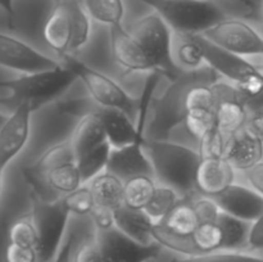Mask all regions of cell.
Segmentation results:
<instances>
[{
  "label": "cell",
  "mask_w": 263,
  "mask_h": 262,
  "mask_svg": "<svg viewBox=\"0 0 263 262\" xmlns=\"http://www.w3.org/2000/svg\"><path fill=\"white\" fill-rule=\"evenodd\" d=\"M246 176L252 189L263 195V161L258 162L256 166L246 171Z\"/></svg>",
  "instance_id": "cell-42"
},
{
  "label": "cell",
  "mask_w": 263,
  "mask_h": 262,
  "mask_svg": "<svg viewBox=\"0 0 263 262\" xmlns=\"http://www.w3.org/2000/svg\"><path fill=\"white\" fill-rule=\"evenodd\" d=\"M221 80L213 84L216 92L215 125L225 135L234 136L246 126L249 108L236 87Z\"/></svg>",
  "instance_id": "cell-13"
},
{
  "label": "cell",
  "mask_w": 263,
  "mask_h": 262,
  "mask_svg": "<svg viewBox=\"0 0 263 262\" xmlns=\"http://www.w3.org/2000/svg\"><path fill=\"white\" fill-rule=\"evenodd\" d=\"M103 262H148L159 257L162 247L157 241L143 244L112 226L105 230H95Z\"/></svg>",
  "instance_id": "cell-11"
},
{
  "label": "cell",
  "mask_w": 263,
  "mask_h": 262,
  "mask_svg": "<svg viewBox=\"0 0 263 262\" xmlns=\"http://www.w3.org/2000/svg\"><path fill=\"white\" fill-rule=\"evenodd\" d=\"M32 215L39 234L36 247L39 262H51L64 239L71 213L62 203L61 197L46 200L31 193Z\"/></svg>",
  "instance_id": "cell-9"
},
{
  "label": "cell",
  "mask_w": 263,
  "mask_h": 262,
  "mask_svg": "<svg viewBox=\"0 0 263 262\" xmlns=\"http://www.w3.org/2000/svg\"><path fill=\"white\" fill-rule=\"evenodd\" d=\"M172 262H263V256L246 253L243 251H218L200 256L176 257Z\"/></svg>",
  "instance_id": "cell-32"
},
{
  "label": "cell",
  "mask_w": 263,
  "mask_h": 262,
  "mask_svg": "<svg viewBox=\"0 0 263 262\" xmlns=\"http://www.w3.org/2000/svg\"><path fill=\"white\" fill-rule=\"evenodd\" d=\"M225 157L235 171H248L262 161L263 141L243 128L231 136Z\"/></svg>",
  "instance_id": "cell-19"
},
{
  "label": "cell",
  "mask_w": 263,
  "mask_h": 262,
  "mask_svg": "<svg viewBox=\"0 0 263 262\" xmlns=\"http://www.w3.org/2000/svg\"><path fill=\"white\" fill-rule=\"evenodd\" d=\"M84 7L92 21L108 28L123 26L125 4L122 0H84Z\"/></svg>",
  "instance_id": "cell-26"
},
{
  "label": "cell",
  "mask_w": 263,
  "mask_h": 262,
  "mask_svg": "<svg viewBox=\"0 0 263 262\" xmlns=\"http://www.w3.org/2000/svg\"><path fill=\"white\" fill-rule=\"evenodd\" d=\"M3 172H4V170L0 169V194H2V188H3Z\"/></svg>",
  "instance_id": "cell-45"
},
{
  "label": "cell",
  "mask_w": 263,
  "mask_h": 262,
  "mask_svg": "<svg viewBox=\"0 0 263 262\" xmlns=\"http://www.w3.org/2000/svg\"><path fill=\"white\" fill-rule=\"evenodd\" d=\"M217 222L220 223L225 238L223 251H243L248 248V238L251 223L234 216L221 212Z\"/></svg>",
  "instance_id": "cell-27"
},
{
  "label": "cell",
  "mask_w": 263,
  "mask_h": 262,
  "mask_svg": "<svg viewBox=\"0 0 263 262\" xmlns=\"http://www.w3.org/2000/svg\"><path fill=\"white\" fill-rule=\"evenodd\" d=\"M182 199L181 195L172 188L166 185H157L151 200L144 208L146 215L152 218L156 223L161 222L170 211Z\"/></svg>",
  "instance_id": "cell-29"
},
{
  "label": "cell",
  "mask_w": 263,
  "mask_h": 262,
  "mask_svg": "<svg viewBox=\"0 0 263 262\" xmlns=\"http://www.w3.org/2000/svg\"><path fill=\"white\" fill-rule=\"evenodd\" d=\"M72 262H103L95 234L90 238L84 239L80 244L74 246L72 253Z\"/></svg>",
  "instance_id": "cell-36"
},
{
  "label": "cell",
  "mask_w": 263,
  "mask_h": 262,
  "mask_svg": "<svg viewBox=\"0 0 263 262\" xmlns=\"http://www.w3.org/2000/svg\"><path fill=\"white\" fill-rule=\"evenodd\" d=\"M110 153H112V146L107 141L103 145L87 152L86 154L76 159L80 174H81L82 184H87L90 180L107 170Z\"/></svg>",
  "instance_id": "cell-28"
},
{
  "label": "cell",
  "mask_w": 263,
  "mask_h": 262,
  "mask_svg": "<svg viewBox=\"0 0 263 262\" xmlns=\"http://www.w3.org/2000/svg\"><path fill=\"white\" fill-rule=\"evenodd\" d=\"M162 76L174 80L181 73L172 59L174 35L172 28L156 12L139 18L130 28Z\"/></svg>",
  "instance_id": "cell-8"
},
{
  "label": "cell",
  "mask_w": 263,
  "mask_h": 262,
  "mask_svg": "<svg viewBox=\"0 0 263 262\" xmlns=\"http://www.w3.org/2000/svg\"><path fill=\"white\" fill-rule=\"evenodd\" d=\"M172 59L181 72H192L207 66L202 48L193 35L175 33Z\"/></svg>",
  "instance_id": "cell-23"
},
{
  "label": "cell",
  "mask_w": 263,
  "mask_h": 262,
  "mask_svg": "<svg viewBox=\"0 0 263 262\" xmlns=\"http://www.w3.org/2000/svg\"><path fill=\"white\" fill-rule=\"evenodd\" d=\"M145 140L146 136H140L123 148L112 149L107 171L115 174L123 181L138 175L153 176V167L144 148Z\"/></svg>",
  "instance_id": "cell-17"
},
{
  "label": "cell",
  "mask_w": 263,
  "mask_h": 262,
  "mask_svg": "<svg viewBox=\"0 0 263 262\" xmlns=\"http://www.w3.org/2000/svg\"><path fill=\"white\" fill-rule=\"evenodd\" d=\"M240 2L246 3V4H251V0H240Z\"/></svg>",
  "instance_id": "cell-46"
},
{
  "label": "cell",
  "mask_w": 263,
  "mask_h": 262,
  "mask_svg": "<svg viewBox=\"0 0 263 262\" xmlns=\"http://www.w3.org/2000/svg\"><path fill=\"white\" fill-rule=\"evenodd\" d=\"M7 117H8L7 115H4V113H2V112H0V127H2V126H3V123L5 122V120H7Z\"/></svg>",
  "instance_id": "cell-44"
},
{
  "label": "cell",
  "mask_w": 263,
  "mask_h": 262,
  "mask_svg": "<svg viewBox=\"0 0 263 262\" xmlns=\"http://www.w3.org/2000/svg\"><path fill=\"white\" fill-rule=\"evenodd\" d=\"M153 167V176L161 185L172 188L182 198L197 190L199 152L168 140L146 139L144 144Z\"/></svg>",
  "instance_id": "cell-2"
},
{
  "label": "cell",
  "mask_w": 263,
  "mask_h": 262,
  "mask_svg": "<svg viewBox=\"0 0 263 262\" xmlns=\"http://www.w3.org/2000/svg\"><path fill=\"white\" fill-rule=\"evenodd\" d=\"M234 182L235 169L225 157L200 158L197 174V190L200 194L215 197Z\"/></svg>",
  "instance_id": "cell-18"
},
{
  "label": "cell",
  "mask_w": 263,
  "mask_h": 262,
  "mask_svg": "<svg viewBox=\"0 0 263 262\" xmlns=\"http://www.w3.org/2000/svg\"><path fill=\"white\" fill-rule=\"evenodd\" d=\"M200 35L213 45L236 55L246 58L263 55V36L243 20L226 17Z\"/></svg>",
  "instance_id": "cell-10"
},
{
  "label": "cell",
  "mask_w": 263,
  "mask_h": 262,
  "mask_svg": "<svg viewBox=\"0 0 263 262\" xmlns=\"http://www.w3.org/2000/svg\"><path fill=\"white\" fill-rule=\"evenodd\" d=\"M87 184L94 195L95 205L116 211L123 204V180L112 172L105 170Z\"/></svg>",
  "instance_id": "cell-22"
},
{
  "label": "cell",
  "mask_w": 263,
  "mask_h": 262,
  "mask_svg": "<svg viewBox=\"0 0 263 262\" xmlns=\"http://www.w3.org/2000/svg\"><path fill=\"white\" fill-rule=\"evenodd\" d=\"M69 143L76 159L107 143V136L98 110L80 118L74 126Z\"/></svg>",
  "instance_id": "cell-20"
},
{
  "label": "cell",
  "mask_w": 263,
  "mask_h": 262,
  "mask_svg": "<svg viewBox=\"0 0 263 262\" xmlns=\"http://www.w3.org/2000/svg\"><path fill=\"white\" fill-rule=\"evenodd\" d=\"M161 15L175 33L200 35L225 20L226 14L210 0H139Z\"/></svg>",
  "instance_id": "cell-6"
},
{
  "label": "cell",
  "mask_w": 263,
  "mask_h": 262,
  "mask_svg": "<svg viewBox=\"0 0 263 262\" xmlns=\"http://www.w3.org/2000/svg\"><path fill=\"white\" fill-rule=\"evenodd\" d=\"M218 80H221V76L208 64L197 71L181 72L171 80L163 94L152 102V118L146 125V139L168 140L172 131L184 125L186 98L190 89L197 84H215Z\"/></svg>",
  "instance_id": "cell-1"
},
{
  "label": "cell",
  "mask_w": 263,
  "mask_h": 262,
  "mask_svg": "<svg viewBox=\"0 0 263 262\" xmlns=\"http://www.w3.org/2000/svg\"><path fill=\"white\" fill-rule=\"evenodd\" d=\"M244 128L263 141V109L252 110V113H249Z\"/></svg>",
  "instance_id": "cell-41"
},
{
  "label": "cell",
  "mask_w": 263,
  "mask_h": 262,
  "mask_svg": "<svg viewBox=\"0 0 263 262\" xmlns=\"http://www.w3.org/2000/svg\"><path fill=\"white\" fill-rule=\"evenodd\" d=\"M61 62L36 50L33 46L14 36L0 32V66L20 73L55 68Z\"/></svg>",
  "instance_id": "cell-12"
},
{
  "label": "cell",
  "mask_w": 263,
  "mask_h": 262,
  "mask_svg": "<svg viewBox=\"0 0 263 262\" xmlns=\"http://www.w3.org/2000/svg\"><path fill=\"white\" fill-rule=\"evenodd\" d=\"M262 71H263V69H262Z\"/></svg>",
  "instance_id": "cell-47"
},
{
  "label": "cell",
  "mask_w": 263,
  "mask_h": 262,
  "mask_svg": "<svg viewBox=\"0 0 263 262\" xmlns=\"http://www.w3.org/2000/svg\"><path fill=\"white\" fill-rule=\"evenodd\" d=\"M92 222H94L95 230H105L115 226V211L108 208L95 205L92 212L90 213Z\"/></svg>",
  "instance_id": "cell-38"
},
{
  "label": "cell",
  "mask_w": 263,
  "mask_h": 262,
  "mask_svg": "<svg viewBox=\"0 0 263 262\" xmlns=\"http://www.w3.org/2000/svg\"><path fill=\"white\" fill-rule=\"evenodd\" d=\"M213 198L222 212L247 222H253L263 213V195L236 182Z\"/></svg>",
  "instance_id": "cell-16"
},
{
  "label": "cell",
  "mask_w": 263,
  "mask_h": 262,
  "mask_svg": "<svg viewBox=\"0 0 263 262\" xmlns=\"http://www.w3.org/2000/svg\"><path fill=\"white\" fill-rule=\"evenodd\" d=\"M248 248L252 251H263V213L251 223Z\"/></svg>",
  "instance_id": "cell-40"
},
{
  "label": "cell",
  "mask_w": 263,
  "mask_h": 262,
  "mask_svg": "<svg viewBox=\"0 0 263 262\" xmlns=\"http://www.w3.org/2000/svg\"><path fill=\"white\" fill-rule=\"evenodd\" d=\"M110 50L115 62L125 73L157 72L156 66L138 39L123 26L109 28Z\"/></svg>",
  "instance_id": "cell-15"
},
{
  "label": "cell",
  "mask_w": 263,
  "mask_h": 262,
  "mask_svg": "<svg viewBox=\"0 0 263 262\" xmlns=\"http://www.w3.org/2000/svg\"><path fill=\"white\" fill-rule=\"evenodd\" d=\"M154 222L143 210H133L121 205L115 211V226L134 240L143 244L153 243Z\"/></svg>",
  "instance_id": "cell-21"
},
{
  "label": "cell",
  "mask_w": 263,
  "mask_h": 262,
  "mask_svg": "<svg viewBox=\"0 0 263 262\" xmlns=\"http://www.w3.org/2000/svg\"><path fill=\"white\" fill-rule=\"evenodd\" d=\"M0 9L5 13L8 23H9L10 27H13V22H14L15 17L14 0H0Z\"/></svg>",
  "instance_id": "cell-43"
},
{
  "label": "cell",
  "mask_w": 263,
  "mask_h": 262,
  "mask_svg": "<svg viewBox=\"0 0 263 262\" xmlns=\"http://www.w3.org/2000/svg\"><path fill=\"white\" fill-rule=\"evenodd\" d=\"M187 133L202 140L213 127H215V110H189L184 122Z\"/></svg>",
  "instance_id": "cell-33"
},
{
  "label": "cell",
  "mask_w": 263,
  "mask_h": 262,
  "mask_svg": "<svg viewBox=\"0 0 263 262\" xmlns=\"http://www.w3.org/2000/svg\"><path fill=\"white\" fill-rule=\"evenodd\" d=\"M61 63L68 67L77 80L84 84L89 97L102 108H113L127 113L130 117L138 115L139 100L131 97L118 82L98 69L91 68L72 54L61 58Z\"/></svg>",
  "instance_id": "cell-7"
},
{
  "label": "cell",
  "mask_w": 263,
  "mask_h": 262,
  "mask_svg": "<svg viewBox=\"0 0 263 262\" xmlns=\"http://www.w3.org/2000/svg\"><path fill=\"white\" fill-rule=\"evenodd\" d=\"M76 246V231L71 230L62 241L55 257L51 262H72V253Z\"/></svg>",
  "instance_id": "cell-39"
},
{
  "label": "cell",
  "mask_w": 263,
  "mask_h": 262,
  "mask_svg": "<svg viewBox=\"0 0 263 262\" xmlns=\"http://www.w3.org/2000/svg\"><path fill=\"white\" fill-rule=\"evenodd\" d=\"M151 175H138L123 181V205L133 210H143L151 200L157 188Z\"/></svg>",
  "instance_id": "cell-25"
},
{
  "label": "cell",
  "mask_w": 263,
  "mask_h": 262,
  "mask_svg": "<svg viewBox=\"0 0 263 262\" xmlns=\"http://www.w3.org/2000/svg\"><path fill=\"white\" fill-rule=\"evenodd\" d=\"M195 213L199 218L200 223L204 222H216L221 215V208L215 200V198L210 195H200L192 200Z\"/></svg>",
  "instance_id": "cell-35"
},
{
  "label": "cell",
  "mask_w": 263,
  "mask_h": 262,
  "mask_svg": "<svg viewBox=\"0 0 263 262\" xmlns=\"http://www.w3.org/2000/svg\"><path fill=\"white\" fill-rule=\"evenodd\" d=\"M202 48L205 63L236 87L244 102L252 110L262 109L263 105V71L257 68L246 57L229 53L203 38L193 35Z\"/></svg>",
  "instance_id": "cell-3"
},
{
  "label": "cell",
  "mask_w": 263,
  "mask_h": 262,
  "mask_svg": "<svg viewBox=\"0 0 263 262\" xmlns=\"http://www.w3.org/2000/svg\"><path fill=\"white\" fill-rule=\"evenodd\" d=\"M4 258L5 262H39L35 248H28L14 243H8Z\"/></svg>",
  "instance_id": "cell-37"
},
{
  "label": "cell",
  "mask_w": 263,
  "mask_h": 262,
  "mask_svg": "<svg viewBox=\"0 0 263 262\" xmlns=\"http://www.w3.org/2000/svg\"><path fill=\"white\" fill-rule=\"evenodd\" d=\"M9 243L36 249L39 243V234L31 212L20 217L13 223L9 230Z\"/></svg>",
  "instance_id": "cell-31"
},
{
  "label": "cell",
  "mask_w": 263,
  "mask_h": 262,
  "mask_svg": "<svg viewBox=\"0 0 263 262\" xmlns=\"http://www.w3.org/2000/svg\"><path fill=\"white\" fill-rule=\"evenodd\" d=\"M61 199L71 216H90L95 207L94 195L89 184L81 185L73 192L61 197Z\"/></svg>",
  "instance_id": "cell-30"
},
{
  "label": "cell",
  "mask_w": 263,
  "mask_h": 262,
  "mask_svg": "<svg viewBox=\"0 0 263 262\" xmlns=\"http://www.w3.org/2000/svg\"><path fill=\"white\" fill-rule=\"evenodd\" d=\"M230 139L231 136L225 135L222 131H220L215 126L202 140H199L200 158H204V157H216V158L225 157Z\"/></svg>",
  "instance_id": "cell-34"
},
{
  "label": "cell",
  "mask_w": 263,
  "mask_h": 262,
  "mask_svg": "<svg viewBox=\"0 0 263 262\" xmlns=\"http://www.w3.org/2000/svg\"><path fill=\"white\" fill-rule=\"evenodd\" d=\"M76 81V74L61 63L55 68L22 73L12 80H2L0 89L8 91L7 97L2 100L13 103L14 107L21 103H27L35 112L37 108L58 99Z\"/></svg>",
  "instance_id": "cell-4"
},
{
  "label": "cell",
  "mask_w": 263,
  "mask_h": 262,
  "mask_svg": "<svg viewBox=\"0 0 263 262\" xmlns=\"http://www.w3.org/2000/svg\"><path fill=\"white\" fill-rule=\"evenodd\" d=\"M158 225L168 233L185 236L194 233L200 222L192 204V200H186L184 198L170 211L168 215L161 222H158Z\"/></svg>",
  "instance_id": "cell-24"
},
{
  "label": "cell",
  "mask_w": 263,
  "mask_h": 262,
  "mask_svg": "<svg viewBox=\"0 0 263 262\" xmlns=\"http://www.w3.org/2000/svg\"><path fill=\"white\" fill-rule=\"evenodd\" d=\"M33 109L27 103L15 105L0 127V169L8 164L23 151L30 138L31 116Z\"/></svg>",
  "instance_id": "cell-14"
},
{
  "label": "cell",
  "mask_w": 263,
  "mask_h": 262,
  "mask_svg": "<svg viewBox=\"0 0 263 262\" xmlns=\"http://www.w3.org/2000/svg\"><path fill=\"white\" fill-rule=\"evenodd\" d=\"M91 21L79 0H55L44 26V39L59 58L69 55L89 43Z\"/></svg>",
  "instance_id": "cell-5"
}]
</instances>
